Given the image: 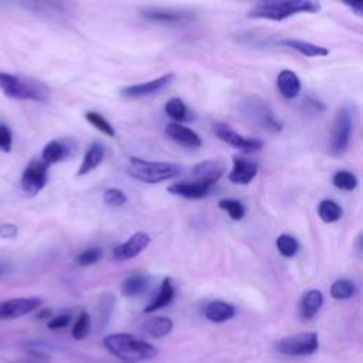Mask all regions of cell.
Here are the masks:
<instances>
[{"label":"cell","mask_w":363,"mask_h":363,"mask_svg":"<svg viewBox=\"0 0 363 363\" xmlns=\"http://www.w3.org/2000/svg\"><path fill=\"white\" fill-rule=\"evenodd\" d=\"M0 89L7 98L37 102L47 101L50 94L48 88L43 82L4 71H0Z\"/></svg>","instance_id":"obj_3"},{"label":"cell","mask_w":363,"mask_h":363,"mask_svg":"<svg viewBox=\"0 0 363 363\" xmlns=\"http://www.w3.org/2000/svg\"><path fill=\"white\" fill-rule=\"evenodd\" d=\"M277 88L285 99H294L301 92V79L291 69H282L277 77Z\"/></svg>","instance_id":"obj_17"},{"label":"cell","mask_w":363,"mask_h":363,"mask_svg":"<svg viewBox=\"0 0 363 363\" xmlns=\"http://www.w3.org/2000/svg\"><path fill=\"white\" fill-rule=\"evenodd\" d=\"M41 305L40 298H13L0 302V320L17 319L34 312Z\"/></svg>","instance_id":"obj_11"},{"label":"cell","mask_w":363,"mask_h":363,"mask_svg":"<svg viewBox=\"0 0 363 363\" xmlns=\"http://www.w3.org/2000/svg\"><path fill=\"white\" fill-rule=\"evenodd\" d=\"M258 173L257 162L244 156H233V169L228 174V180L234 184H248Z\"/></svg>","instance_id":"obj_14"},{"label":"cell","mask_w":363,"mask_h":363,"mask_svg":"<svg viewBox=\"0 0 363 363\" xmlns=\"http://www.w3.org/2000/svg\"><path fill=\"white\" fill-rule=\"evenodd\" d=\"M322 305H323V295L320 291L318 289L306 291L301 299V306H299L302 319L308 320L313 318L318 313V311L322 308Z\"/></svg>","instance_id":"obj_23"},{"label":"cell","mask_w":363,"mask_h":363,"mask_svg":"<svg viewBox=\"0 0 363 363\" xmlns=\"http://www.w3.org/2000/svg\"><path fill=\"white\" fill-rule=\"evenodd\" d=\"M71 156V146L67 145L62 140L52 139L50 140L41 152V162H44L47 166L60 163Z\"/></svg>","instance_id":"obj_18"},{"label":"cell","mask_w":363,"mask_h":363,"mask_svg":"<svg viewBox=\"0 0 363 363\" xmlns=\"http://www.w3.org/2000/svg\"><path fill=\"white\" fill-rule=\"evenodd\" d=\"M128 173L143 183H162L164 180H172L183 173V167L176 163L169 162H152L142 157H130L128 164Z\"/></svg>","instance_id":"obj_4"},{"label":"cell","mask_w":363,"mask_h":363,"mask_svg":"<svg viewBox=\"0 0 363 363\" xmlns=\"http://www.w3.org/2000/svg\"><path fill=\"white\" fill-rule=\"evenodd\" d=\"M104 346L109 353L128 363L152 359L157 354V349L153 345L129 333L108 335L104 337Z\"/></svg>","instance_id":"obj_1"},{"label":"cell","mask_w":363,"mask_h":363,"mask_svg":"<svg viewBox=\"0 0 363 363\" xmlns=\"http://www.w3.org/2000/svg\"><path fill=\"white\" fill-rule=\"evenodd\" d=\"M71 322V315L68 313H61V315H57L55 318L50 319L47 326L50 329H62V328H67Z\"/></svg>","instance_id":"obj_38"},{"label":"cell","mask_w":363,"mask_h":363,"mask_svg":"<svg viewBox=\"0 0 363 363\" xmlns=\"http://www.w3.org/2000/svg\"><path fill=\"white\" fill-rule=\"evenodd\" d=\"M235 315V309L231 303L224 301H211L204 308V316L214 323H223L230 320Z\"/></svg>","instance_id":"obj_20"},{"label":"cell","mask_w":363,"mask_h":363,"mask_svg":"<svg viewBox=\"0 0 363 363\" xmlns=\"http://www.w3.org/2000/svg\"><path fill=\"white\" fill-rule=\"evenodd\" d=\"M356 294V284L352 279H336L332 285H330V296L333 299L337 301H343V299H349Z\"/></svg>","instance_id":"obj_29"},{"label":"cell","mask_w":363,"mask_h":363,"mask_svg":"<svg viewBox=\"0 0 363 363\" xmlns=\"http://www.w3.org/2000/svg\"><path fill=\"white\" fill-rule=\"evenodd\" d=\"M128 197L121 189H106L104 191V201L109 207H122L126 203Z\"/></svg>","instance_id":"obj_36"},{"label":"cell","mask_w":363,"mask_h":363,"mask_svg":"<svg viewBox=\"0 0 363 363\" xmlns=\"http://www.w3.org/2000/svg\"><path fill=\"white\" fill-rule=\"evenodd\" d=\"M89 330H91V318L88 312H81L72 328V337L75 340H82L89 335Z\"/></svg>","instance_id":"obj_34"},{"label":"cell","mask_w":363,"mask_h":363,"mask_svg":"<svg viewBox=\"0 0 363 363\" xmlns=\"http://www.w3.org/2000/svg\"><path fill=\"white\" fill-rule=\"evenodd\" d=\"M50 316H51V311H50V309H44V311H41V312L37 315L38 319H45V318H50Z\"/></svg>","instance_id":"obj_43"},{"label":"cell","mask_w":363,"mask_h":363,"mask_svg":"<svg viewBox=\"0 0 363 363\" xmlns=\"http://www.w3.org/2000/svg\"><path fill=\"white\" fill-rule=\"evenodd\" d=\"M142 16L149 20L163 21V23H177V21L191 18V16L187 13H180V11H174V10H162V9L145 10V11H142Z\"/></svg>","instance_id":"obj_26"},{"label":"cell","mask_w":363,"mask_h":363,"mask_svg":"<svg viewBox=\"0 0 363 363\" xmlns=\"http://www.w3.org/2000/svg\"><path fill=\"white\" fill-rule=\"evenodd\" d=\"M218 207L224 210L230 216V218L234 221H240L245 216L244 204L235 199H221L218 201Z\"/></svg>","instance_id":"obj_32"},{"label":"cell","mask_w":363,"mask_h":363,"mask_svg":"<svg viewBox=\"0 0 363 363\" xmlns=\"http://www.w3.org/2000/svg\"><path fill=\"white\" fill-rule=\"evenodd\" d=\"M164 132L173 142H176L180 146L193 147V149L201 146L200 136L193 129H190L182 123H176V122L167 123L164 128Z\"/></svg>","instance_id":"obj_15"},{"label":"cell","mask_w":363,"mask_h":363,"mask_svg":"<svg viewBox=\"0 0 363 363\" xmlns=\"http://www.w3.org/2000/svg\"><path fill=\"white\" fill-rule=\"evenodd\" d=\"M102 258L101 247H89L77 255V264L79 267H88L98 262Z\"/></svg>","instance_id":"obj_35"},{"label":"cell","mask_w":363,"mask_h":363,"mask_svg":"<svg viewBox=\"0 0 363 363\" xmlns=\"http://www.w3.org/2000/svg\"><path fill=\"white\" fill-rule=\"evenodd\" d=\"M279 44L284 45V47L296 50L298 52H301L305 57H326L329 54L328 48H325L322 45H318V44H313V43H309V41H305V40L285 38V40H281Z\"/></svg>","instance_id":"obj_22"},{"label":"cell","mask_w":363,"mask_h":363,"mask_svg":"<svg viewBox=\"0 0 363 363\" xmlns=\"http://www.w3.org/2000/svg\"><path fill=\"white\" fill-rule=\"evenodd\" d=\"M149 285V279L145 274L140 272H135L132 275H129L121 285V292L123 296L126 298H132V296H138L142 292H145V289Z\"/></svg>","instance_id":"obj_24"},{"label":"cell","mask_w":363,"mask_h":363,"mask_svg":"<svg viewBox=\"0 0 363 363\" xmlns=\"http://www.w3.org/2000/svg\"><path fill=\"white\" fill-rule=\"evenodd\" d=\"M318 214L320 220L325 223H336L337 220L342 218L343 210L335 200L325 199L318 206Z\"/></svg>","instance_id":"obj_28"},{"label":"cell","mask_w":363,"mask_h":363,"mask_svg":"<svg viewBox=\"0 0 363 363\" xmlns=\"http://www.w3.org/2000/svg\"><path fill=\"white\" fill-rule=\"evenodd\" d=\"M247 112L250 118L261 128L269 132H279L282 129V123L277 119L272 109L259 98H251L247 102Z\"/></svg>","instance_id":"obj_9"},{"label":"cell","mask_w":363,"mask_h":363,"mask_svg":"<svg viewBox=\"0 0 363 363\" xmlns=\"http://www.w3.org/2000/svg\"><path fill=\"white\" fill-rule=\"evenodd\" d=\"M213 132L214 135L225 142L227 145L244 152V153H254L262 149L264 142L257 139V138H245L241 133L235 132L233 128H230L227 123L217 122L213 125Z\"/></svg>","instance_id":"obj_7"},{"label":"cell","mask_w":363,"mask_h":363,"mask_svg":"<svg viewBox=\"0 0 363 363\" xmlns=\"http://www.w3.org/2000/svg\"><path fill=\"white\" fill-rule=\"evenodd\" d=\"M113 303H115V298H112L109 294H105L101 299V315H102V319L104 322L108 320L111 312H112V308H113Z\"/></svg>","instance_id":"obj_39"},{"label":"cell","mask_w":363,"mask_h":363,"mask_svg":"<svg viewBox=\"0 0 363 363\" xmlns=\"http://www.w3.org/2000/svg\"><path fill=\"white\" fill-rule=\"evenodd\" d=\"M305 105H306L312 112H315V113H322V112L326 111L325 104H323L320 99H318L316 96H313V95H309V96L305 99Z\"/></svg>","instance_id":"obj_40"},{"label":"cell","mask_w":363,"mask_h":363,"mask_svg":"<svg viewBox=\"0 0 363 363\" xmlns=\"http://www.w3.org/2000/svg\"><path fill=\"white\" fill-rule=\"evenodd\" d=\"M174 286H173V282L170 278H164L160 284V289L159 292L155 295V298L150 301L149 305L145 306L143 312H155L157 309H162L164 306H167L169 303H172V301L174 299Z\"/></svg>","instance_id":"obj_21"},{"label":"cell","mask_w":363,"mask_h":363,"mask_svg":"<svg viewBox=\"0 0 363 363\" xmlns=\"http://www.w3.org/2000/svg\"><path fill=\"white\" fill-rule=\"evenodd\" d=\"M346 7H349L354 14L357 16H363V3L357 1V3H345Z\"/></svg>","instance_id":"obj_42"},{"label":"cell","mask_w":363,"mask_h":363,"mask_svg":"<svg viewBox=\"0 0 363 363\" xmlns=\"http://www.w3.org/2000/svg\"><path fill=\"white\" fill-rule=\"evenodd\" d=\"M224 172H225V164L217 159L199 162L191 169V174L194 176V180L204 183L210 187H213L221 179Z\"/></svg>","instance_id":"obj_13"},{"label":"cell","mask_w":363,"mask_h":363,"mask_svg":"<svg viewBox=\"0 0 363 363\" xmlns=\"http://www.w3.org/2000/svg\"><path fill=\"white\" fill-rule=\"evenodd\" d=\"M47 180L48 166L41 160H31L21 174L20 186L27 196H35L45 187Z\"/></svg>","instance_id":"obj_8"},{"label":"cell","mask_w":363,"mask_h":363,"mask_svg":"<svg viewBox=\"0 0 363 363\" xmlns=\"http://www.w3.org/2000/svg\"><path fill=\"white\" fill-rule=\"evenodd\" d=\"M277 248L279 251V254L285 258H292L296 255L298 250H299V242L295 237H292L291 234H281L277 238Z\"/></svg>","instance_id":"obj_31"},{"label":"cell","mask_w":363,"mask_h":363,"mask_svg":"<svg viewBox=\"0 0 363 363\" xmlns=\"http://www.w3.org/2000/svg\"><path fill=\"white\" fill-rule=\"evenodd\" d=\"M104 157H105V146L101 142H92L84 155V159L81 166L78 167L77 176H85L94 169H96L102 163Z\"/></svg>","instance_id":"obj_19"},{"label":"cell","mask_w":363,"mask_h":363,"mask_svg":"<svg viewBox=\"0 0 363 363\" xmlns=\"http://www.w3.org/2000/svg\"><path fill=\"white\" fill-rule=\"evenodd\" d=\"M142 328L143 332L152 337H163L172 332L173 322L166 316H155L147 319Z\"/></svg>","instance_id":"obj_25"},{"label":"cell","mask_w":363,"mask_h":363,"mask_svg":"<svg viewBox=\"0 0 363 363\" xmlns=\"http://www.w3.org/2000/svg\"><path fill=\"white\" fill-rule=\"evenodd\" d=\"M174 78L173 72H166L157 78H153L147 82H140V84H133L129 86L122 88L121 95L126 99H139V98H145L149 95H153L159 91H162L164 86H167Z\"/></svg>","instance_id":"obj_10"},{"label":"cell","mask_w":363,"mask_h":363,"mask_svg":"<svg viewBox=\"0 0 363 363\" xmlns=\"http://www.w3.org/2000/svg\"><path fill=\"white\" fill-rule=\"evenodd\" d=\"M164 112H166L167 116L172 118L176 123L189 121L190 116H191L189 108L186 106V104H184L180 98H172V99H169V101L166 102V105H164Z\"/></svg>","instance_id":"obj_27"},{"label":"cell","mask_w":363,"mask_h":363,"mask_svg":"<svg viewBox=\"0 0 363 363\" xmlns=\"http://www.w3.org/2000/svg\"><path fill=\"white\" fill-rule=\"evenodd\" d=\"M320 4L312 0H282V1H259L254 4L247 16L251 18H267L281 21L299 13H318Z\"/></svg>","instance_id":"obj_2"},{"label":"cell","mask_w":363,"mask_h":363,"mask_svg":"<svg viewBox=\"0 0 363 363\" xmlns=\"http://www.w3.org/2000/svg\"><path fill=\"white\" fill-rule=\"evenodd\" d=\"M353 130V113L347 106H342L333 119L329 153L332 156H342L350 143V136Z\"/></svg>","instance_id":"obj_5"},{"label":"cell","mask_w":363,"mask_h":363,"mask_svg":"<svg viewBox=\"0 0 363 363\" xmlns=\"http://www.w3.org/2000/svg\"><path fill=\"white\" fill-rule=\"evenodd\" d=\"M17 227L14 224L6 223V224H0V237L1 238H14L17 235Z\"/></svg>","instance_id":"obj_41"},{"label":"cell","mask_w":363,"mask_h":363,"mask_svg":"<svg viewBox=\"0 0 363 363\" xmlns=\"http://www.w3.org/2000/svg\"><path fill=\"white\" fill-rule=\"evenodd\" d=\"M3 272H4V268H3V267H1V265H0V275H1V274H3Z\"/></svg>","instance_id":"obj_44"},{"label":"cell","mask_w":363,"mask_h":363,"mask_svg":"<svg viewBox=\"0 0 363 363\" xmlns=\"http://www.w3.org/2000/svg\"><path fill=\"white\" fill-rule=\"evenodd\" d=\"M275 347L285 356H309L318 350L319 339L315 332H303L282 337Z\"/></svg>","instance_id":"obj_6"},{"label":"cell","mask_w":363,"mask_h":363,"mask_svg":"<svg viewBox=\"0 0 363 363\" xmlns=\"http://www.w3.org/2000/svg\"><path fill=\"white\" fill-rule=\"evenodd\" d=\"M210 189H211L210 186L194 180V182L173 183L167 187V191L174 194V196H179V197L199 200V199H204L210 193Z\"/></svg>","instance_id":"obj_16"},{"label":"cell","mask_w":363,"mask_h":363,"mask_svg":"<svg viewBox=\"0 0 363 363\" xmlns=\"http://www.w3.org/2000/svg\"><path fill=\"white\" fill-rule=\"evenodd\" d=\"M149 244H150V235L143 231H139L130 235L128 241L115 247L112 251V255L116 261H126L139 255Z\"/></svg>","instance_id":"obj_12"},{"label":"cell","mask_w":363,"mask_h":363,"mask_svg":"<svg viewBox=\"0 0 363 363\" xmlns=\"http://www.w3.org/2000/svg\"><path fill=\"white\" fill-rule=\"evenodd\" d=\"M13 146V133L10 128L0 122V150L4 153H9Z\"/></svg>","instance_id":"obj_37"},{"label":"cell","mask_w":363,"mask_h":363,"mask_svg":"<svg viewBox=\"0 0 363 363\" xmlns=\"http://www.w3.org/2000/svg\"><path fill=\"white\" fill-rule=\"evenodd\" d=\"M357 177L356 174H353L349 170H337L333 177H332V183L335 187H337L339 190H345V191H352L357 187Z\"/></svg>","instance_id":"obj_30"},{"label":"cell","mask_w":363,"mask_h":363,"mask_svg":"<svg viewBox=\"0 0 363 363\" xmlns=\"http://www.w3.org/2000/svg\"><path fill=\"white\" fill-rule=\"evenodd\" d=\"M85 119H86L94 128H96L99 132L105 133L106 136H109V138H113V136H115V129H113V126H112L101 113H98V112H95V111H88V112H85Z\"/></svg>","instance_id":"obj_33"}]
</instances>
